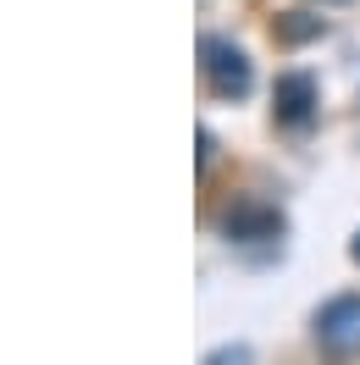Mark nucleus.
<instances>
[{
	"instance_id": "obj_7",
	"label": "nucleus",
	"mask_w": 360,
	"mask_h": 365,
	"mask_svg": "<svg viewBox=\"0 0 360 365\" xmlns=\"http://www.w3.org/2000/svg\"><path fill=\"white\" fill-rule=\"evenodd\" d=\"M355 260H360V238H355Z\"/></svg>"
},
{
	"instance_id": "obj_3",
	"label": "nucleus",
	"mask_w": 360,
	"mask_h": 365,
	"mask_svg": "<svg viewBox=\"0 0 360 365\" xmlns=\"http://www.w3.org/2000/svg\"><path fill=\"white\" fill-rule=\"evenodd\" d=\"M271 106H277V122H283V128H305L316 116V78L311 72H283L277 89H271Z\"/></svg>"
},
{
	"instance_id": "obj_2",
	"label": "nucleus",
	"mask_w": 360,
	"mask_h": 365,
	"mask_svg": "<svg viewBox=\"0 0 360 365\" xmlns=\"http://www.w3.org/2000/svg\"><path fill=\"white\" fill-rule=\"evenodd\" d=\"M316 338L327 343L333 354L355 349V343H360V294H338V299H327V304L316 310Z\"/></svg>"
},
{
	"instance_id": "obj_5",
	"label": "nucleus",
	"mask_w": 360,
	"mask_h": 365,
	"mask_svg": "<svg viewBox=\"0 0 360 365\" xmlns=\"http://www.w3.org/2000/svg\"><path fill=\"white\" fill-rule=\"evenodd\" d=\"M316 34H321V17H311V11H289V17L277 23V39H283V45H305Z\"/></svg>"
},
{
	"instance_id": "obj_6",
	"label": "nucleus",
	"mask_w": 360,
	"mask_h": 365,
	"mask_svg": "<svg viewBox=\"0 0 360 365\" xmlns=\"http://www.w3.org/2000/svg\"><path fill=\"white\" fill-rule=\"evenodd\" d=\"M205 365H249V349H244V343H239V349H216Z\"/></svg>"
},
{
	"instance_id": "obj_4",
	"label": "nucleus",
	"mask_w": 360,
	"mask_h": 365,
	"mask_svg": "<svg viewBox=\"0 0 360 365\" xmlns=\"http://www.w3.org/2000/svg\"><path fill=\"white\" fill-rule=\"evenodd\" d=\"M222 232L233 238V244H255V238H277L283 232V216L271 205H261V200H244V205H233L222 216Z\"/></svg>"
},
{
	"instance_id": "obj_1",
	"label": "nucleus",
	"mask_w": 360,
	"mask_h": 365,
	"mask_svg": "<svg viewBox=\"0 0 360 365\" xmlns=\"http://www.w3.org/2000/svg\"><path fill=\"white\" fill-rule=\"evenodd\" d=\"M200 67H205V83L222 94V100H244L249 83H255L249 56L239 45H227V39H205L200 45Z\"/></svg>"
}]
</instances>
